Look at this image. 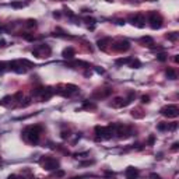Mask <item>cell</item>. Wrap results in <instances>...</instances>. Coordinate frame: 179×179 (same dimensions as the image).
<instances>
[{"mask_svg":"<svg viewBox=\"0 0 179 179\" xmlns=\"http://www.w3.org/2000/svg\"><path fill=\"white\" fill-rule=\"evenodd\" d=\"M7 66H8L10 70L16 71V73H18V74H24L28 69L32 67V63L24 59V60H13V62H8Z\"/></svg>","mask_w":179,"mask_h":179,"instance_id":"1","label":"cell"},{"mask_svg":"<svg viewBox=\"0 0 179 179\" xmlns=\"http://www.w3.org/2000/svg\"><path fill=\"white\" fill-rule=\"evenodd\" d=\"M41 133H42V128L35 125V126H28V128L24 130V137L30 143H38L39 141V137H41Z\"/></svg>","mask_w":179,"mask_h":179,"instance_id":"2","label":"cell"},{"mask_svg":"<svg viewBox=\"0 0 179 179\" xmlns=\"http://www.w3.org/2000/svg\"><path fill=\"white\" fill-rule=\"evenodd\" d=\"M113 134H115L113 125L106 126V128H102V126H97L95 128V139L98 141L99 140H109V139H112Z\"/></svg>","mask_w":179,"mask_h":179,"instance_id":"3","label":"cell"},{"mask_svg":"<svg viewBox=\"0 0 179 179\" xmlns=\"http://www.w3.org/2000/svg\"><path fill=\"white\" fill-rule=\"evenodd\" d=\"M39 164L42 165L45 171H53V169H59V161L53 157H49V155H45L39 160Z\"/></svg>","mask_w":179,"mask_h":179,"instance_id":"4","label":"cell"},{"mask_svg":"<svg viewBox=\"0 0 179 179\" xmlns=\"http://www.w3.org/2000/svg\"><path fill=\"white\" fill-rule=\"evenodd\" d=\"M51 53H52L51 46L46 44L38 45V46L34 48V51H32V55L37 56V58H48V56H51Z\"/></svg>","mask_w":179,"mask_h":179,"instance_id":"5","label":"cell"},{"mask_svg":"<svg viewBox=\"0 0 179 179\" xmlns=\"http://www.w3.org/2000/svg\"><path fill=\"white\" fill-rule=\"evenodd\" d=\"M148 23H150V25H151L153 30H160L162 27V17H161V14H158L157 11H151L148 14Z\"/></svg>","mask_w":179,"mask_h":179,"instance_id":"6","label":"cell"},{"mask_svg":"<svg viewBox=\"0 0 179 179\" xmlns=\"http://www.w3.org/2000/svg\"><path fill=\"white\" fill-rule=\"evenodd\" d=\"M161 115L165 118H178L179 116V108L176 105H166L161 109Z\"/></svg>","mask_w":179,"mask_h":179,"instance_id":"7","label":"cell"},{"mask_svg":"<svg viewBox=\"0 0 179 179\" xmlns=\"http://www.w3.org/2000/svg\"><path fill=\"white\" fill-rule=\"evenodd\" d=\"M113 129H115V134H118L119 139H126L132 134V129L128 128V126H123V125H113Z\"/></svg>","mask_w":179,"mask_h":179,"instance_id":"8","label":"cell"},{"mask_svg":"<svg viewBox=\"0 0 179 179\" xmlns=\"http://www.w3.org/2000/svg\"><path fill=\"white\" fill-rule=\"evenodd\" d=\"M112 49L116 52H126L130 49V42L126 39H118L112 44Z\"/></svg>","mask_w":179,"mask_h":179,"instance_id":"9","label":"cell"},{"mask_svg":"<svg viewBox=\"0 0 179 179\" xmlns=\"http://www.w3.org/2000/svg\"><path fill=\"white\" fill-rule=\"evenodd\" d=\"M129 20H130V23H132L134 27H137V28H143V27L146 25V17L140 13L130 16V18Z\"/></svg>","mask_w":179,"mask_h":179,"instance_id":"10","label":"cell"},{"mask_svg":"<svg viewBox=\"0 0 179 179\" xmlns=\"http://www.w3.org/2000/svg\"><path fill=\"white\" fill-rule=\"evenodd\" d=\"M55 94V90L52 88V87H46V88H41V92H39V98H41V101H48L52 95Z\"/></svg>","mask_w":179,"mask_h":179,"instance_id":"11","label":"cell"},{"mask_svg":"<svg viewBox=\"0 0 179 179\" xmlns=\"http://www.w3.org/2000/svg\"><path fill=\"white\" fill-rule=\"evenodd\" d=\"M77 90H78V87L74 85V84H66V85H63V91H60L59 94H62L63 97H70L71 94L76 92Z\"/></svg>","mask_w":179,"mask_h":179,"instance_id":"12","label":"cell"},{"mask_svg":"<svg viewBox=\"0 0 179 179\" xmlns=\"http://www.w3.org/2000/svg\"><path fill=\"white\" fill-rule=\"evenodd\" d=\"M128 101L125 99V98H122V97H116L112 99V102H111V106L112 108H123V106H126L128 105Z\"/></svg>","mask_w":179,"mask_h":179,"instance_id":"13","label":"cell"},{"mask_svg":"<svg viewBox=\"0 0 179 179\" xmlns=\"http://www.w3.org/2000/svg\"><path fill=\"white\" fill-rule=\"evenodd\" d=\"M125 175H126V179H137V176H139V169L134 168V166H129V168H126V171H125Z\"/></svg>","mask_w":179,"mask_h":179,"instance_id":"14","label":"cell"},{"mask_svg":"<svg viewBox=\"0 0 179 179\" xmlns=\"http://www.w3.org/2000/svg\"><path fill=\"white\" fill-rule=\"evenodd\" d=\"M111 94H112V90L111 88H99L98 90V91H95V92H94V98H106V97H109L111 95Z\"/></svg>","mask_w":179,"mask_h":179,"instance_id":"15","label":"cell"},{"mask_svg":"<svg viewBox=\"0 0 179 179\" xmlns=\"http://www.w3.org/2000/svg\"><path fill=\"white\" fill-rule=\"evenodd\" d=\"M62 56L64 59H73L76 56V51L71 48V46H67V48H64L63 52H62Z\"/></svg>","mask_w":179,"mask_h":179,"instance_id":"16","label":"cell"},{"mask_svg":"<svg viewBox=\"0 0 179 179\" xmlns=\"http://www.w3.org/2000/svg\"><path fill=\"white\" fill-rule=\"evenodd\" d=\"M97 45H98V48H99V49L106 51V48H108L109 45H112V41H111V38H102V39H99V41L97 42Z\"/></svg>","mask_w":179,"mask_h":179,"instance_id":"17","label":"cell"},{"mask_svg":"<svg viewBox=\"0 0 179 179\" xmlns=\"http://www.w3.org/2000/svg\"><path fill=\"white\" fill-rule=\"evenodd\" d=\"M140 42L144 45H147V46H151L153 48L154 45V39L151 38V37H143V38H140Z\"/></svg>","mask_w":179,"mask_h":179,"instance_id":"18","label":"cell"},{"mask_svg":"<svg viewBox=\"0 0 179 179\" xmlns=\"http://www.w3.org/2000/svg\"><path fill=\"white\" fill-rule=\"evenodd\" d=\"M178 37H179V34L176 31L166 34V39H168V41H171V42H176V41H178Z\"/></svg>","mask_w":179,"mask_h":179,"instance_id":"19","label":"cell"},{"mask_svg":"<svg viewBox=\"0 0 179 179\" xmlns=\"http://www.w3.org/2000/svg\"><path fill=\"white\" fill-rule=\"evenodd\" d=\"M84 21L88 24L90 30H94V25H95V23H97L95 18H92V17H85V18H84Z\"/></svg>","mask_w":179,"mask_h":179,"instance_id":"20","label":"cell"},{"mask_svg":"<svg viewBox=\"0 0 179 179\" xmlns=\"http://www.w3.org/2000/svg\"><path fill=\"white\" fill-rule=\"evenodd\" d=\"M165 74L169 80H175V78H176V71L173 70V69H166Z\"/></svg>","mask_w":179,"mask_h":179,"instance_id":"21","label":"cell"},{"mask_svg":"<svg viewBox=\"0 0 179 179\" xmlns=\"http://www.w3.org/2000/svg\"><path fill=\"white\" fill-rule=\"evenodd\" d=\"M130 67H133V69H139V67H140L141 66V63H140V60H137V59H132V60H130Z\"/></svg>","mask_w":179,"mask_h":179,"instance_id":"22","label":"cell"},{"mask_svg":"<svg viewBox=\"0 0 179 179\" xmlns=\"http://www.w3.org/2000/svg\"><path fill=\"white\" fill-rule=\"evenodd\" d=\"M130 60H132V59H129V58L118 59V60H116V64H118V66H122V64H128V63H130Z\"/></svg>","mask_w":179,"mask_h":179,"instance_id":"23","label":"cell"},{"mask_svg":"<svg viewBox=\"0 0 179 179\" xmlns=\"http://www.w3.org/2000/svg\"><path fill=\"white\" fill-rule=\"evenodd\" d=\"M157 129H158L160 132H164V130H168V123H165V122H160V123L157 125Z\"/></svg>","mask_w":179,"mask_h":179,"instance_id":"24","label":"cell"},{"mask_svg":"<svg viewBox=\"0 0 179 179\" xmlns=\"http://www.w3.org/2000/svg\"><path fill=\"white\" fill-rule=\"evenodd\" d=\"M25 25L28 27V28H35V27H37V21H35V20H27Z\"/></svg>","mask_w":179,"mask_h":179,"instance_id":"25","label":"cell"},{"mask_svg":"<svg viewBox=\"0 0 179 179\" xmlns=\"http://www.w3.org/2000/svg\"><path fill=\"white\" fill-rule=\"evenodd\" d=\"M83 108H85V109H95V104H92V102H84Z\"/></svg>","mask_w":179,"mask_h":179,"instance_id":"26","label":"cell"},{"mask_svg":"<svg viewBox=\"0 0 179 179\" xmlns=\"http://www.w3.org/2000/svg\"><path fill=\"white\" fill-rule=\"evenodd\" d=\"M166 55L165 53H158V55H157V60H160V62H165L166 60Z\"/></svg>","mask_w":179,"mask_h":179,"instance_id":"27","label":"cell"},{"mask_svg":"<svg viewBox=\"0 0 179 179\" xmlns=\"http://www.w3.org/2000/svg\"><path fill=\"white\" fill-rule=\"evenodd\" d=\"M10 99H13V98H11V97H4V98L0 101V105H8V101H10Z\"/></svg>","mask_w":179,"mask_h":179,"instance_id":"28","label":"cell"},{"mask_svg":"<svg viewBox=\"0 0 179 179\" xmlns=\"http://www.w3.org/2000/svg\"><path fill=\"white\" fill-rule=\"evenodd\" d=\"M53 176H56V178H62V176H64V171H62V169H56V172L53 173Z\"/></svg>","mask_w":179,"mask_h":179,"instance_id":"29","label":"cell"},{"mask_svg":"<svg viewBox=\"0 0 179 179\" xmlns=\"http://www.w3.org/2000/svg\"><path fill=\"white\" fill-rule=\"evenodd\" d=\"M176 128H178V123H171V125H168V130H171V132L176 130Z\"/></svg>","mask_w":179,"mask_h":179,"instance_id":"30","label":"cell"},{"mask_svg":"<svg viewBox=\"0 0 179 179\" xmlns=\"http://www.w3.org/2000/svg\"><path fill=\"white\" fill-rule=\"evenodd\" d=\"M154 141H155V136H150V137H148V140H147V144L148 146H153Z\"/></svg>","mask_w":179,"mask_h":179,"instance_id":"31","label":"cell"},{"mask_svg":"<svg viewBox=\"0 0 179 179\" xmlns=\"http://www.w3.org/2000/svg\"><path fill=\"white\" fill-rule=\"evenodd\" d=\"M141 102H143V104L150 102V97H148V95H143V97H141Z\"/></svg>","mask_w":179,"mask_h":179,"instance_id":"32","label":"cell"},{"mask_svg":"<svg viewBox=\"0 0 179 179\" xmlns=\"http://www.w3.org/2000/svg\"><path fill=\"white\" fill-rule=\"evenodd\" d=\"M25 6L24 3H17V1H14V3H11V7H16V8H18V7H23Z\"/></svg>","mask_w":179,"mask_h":179,"instance_id":"33","label":"cell"},{"mask_svg":"<svg viewBox=\"0 0 179 179\" xmlns=\"http://www.w3.org/2000/svg\"><path fill=\"white\" fill-rule=\"evenodd\" d=\"M150 179H161L158 173H150Z\"/></svg>","mask_w":179,"mask_h":179,"instance_id":"34","label":"cell"},{"mask_svg":"<svg viewBox=\"0 0 179 179\" xmlns=\"http://www.w3.org/2000/svg\"><path fill=\"white\" fill-rule=\"evenodd\" d=\"M171 148H172V151H176V150L179 148V143H178V141H176V143H173L172 147H171Z\"/></svg>","mask_w":179,"mask_h":179,"instance_id":"35","label":"cell"},{"mask_svg":"<svg viewBox=\"0 0 179 179\" xmlns=\"http://www.w3.org/2000/svg\"><path fill=\"white\" fill-rule=\"evenodd\" d=\"M7 179H21V178H18L17 175H10V176H8Z\"/></svg>","mask_w":179,"mask_h":179,"instance_id":"36","label":"cell"},{"mask_svg":"<svg viewBox=\"0 0 179 179\" xmlns=\"http://www.w3.org/2000/svg\"><path fill=\"white\" fill-rule=\"evenodd\" d=\"M97 73H99V74H102V73H104V69H97Z\"/></svg>","mask_w":179,"mask_h":179,"instance_id":"37","label":"cell"},{"mask_svg":"<svg viewBox=\"0 0 179 179\" xmlns=\"http://www.w3.org/2000/svg\"><path fill=\"white\" fill-rule=\"evenodd\" d=\"M173 60H175V63H179V58H178V56H175V59H173Z\"/></svg>","mask_w":179,"mask_h":179,"instance_id":"38","label":"cell"}]
</instances>
